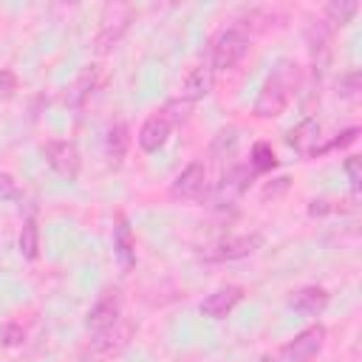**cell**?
I'll use <instances>...</instances> for the list:
<instances>
[{
	"mask_svg": "<svg viewBox=\"0 0 362 362\" xmlns=\"http://www.w3.org/2000/svg\"><path fill=\"white\" fill-rule=\"evenodd\" d=\"M300 82V68L291 59H277L274 71L269 74V79L263 82L257 99H255V116L260 119H274L286 110V105L291 102V93L297 90Z\"/></svg>",
	"mask_w": 362,
	"mask_h": 362,
	"instance_id": "cell-1",
	"label": "cell"
},
{
	"mask_svg": "<svg viewBox=\"0 0 362 362\" xmlns=\"http://www.w3.org/2000/svg\"><path fill=\"white\" fill-rule=\"evenodd\" d=\"M249 51V37L240 28H226L218 34L215 45H212V71H229L235 68Z\"/></svg>",
	"mask_w": 362,
	"mask_h": 362,
	"instance_id": "cell-2",
	"label": "cell"
},
{
	"mask_svg": "<svg viewBox=\"0 0 362 362\" xmlns=\"http://www.w3.org/2000/svg\"><path fill=\"white\" fill-rule=\"evenodd\" d=\"M42 153H45L48 167H51L62 181H76V178H79L82 158H79V150H76L74 141H65V139L48 141V144L42 147Z\"/></svg>",
	"mask_w": 362,
	"mask_h": 362,
	"instance_id": "cell-3",
	"label": "cell"
},
{
	"mask_svg": "<svg viewBox=\"0 0 362 362\" xmlns=\"http://www.w3.org/2000/svg\"><path fill=\"white\" fill-rule=\"evenodd\" d=\"M119 317H122V297H119V291L113 288V291H102V294H99V300H96V303L90 305V311H88L85 325H88V331L96 337V334L113 331L116 322H119Z\"/></svg>",
	"mask_w": 362,
	"mask_h": 362,
	"instance_id": "cell-4",
	"label": "cell"
},
{
	"mask_svg": "<svg viewBox=\"0 0 362 362\" xmlns=\"http://www.w3.org/2000/svg\"><path fill=\"white\" fill-rule=\"evenodd\" d=\"M322 345H325V328L317 322V325L303 328V331L283 348V354H286L288 362H311V359L322 351Z\"/></svg>",
	"mask_w": 362,
	"mask_h": 362,
	"instance_id": "cell-5",
	"label": "cell"
},
{
	"mask_svg": "<svg viewBox=\"0 0 362 362\" xmlns=\"http://www.w3.org/2000/svg\"><path fill=\"white\" fill-rule=\"evenodd\" d=\"M204 187H206V167H204V161H189L181 173H178V178L173 181V198H181V201H195V198H201L204 195Z\"/></svg>",
	"mask_w": 362,
	"mask_h": 362,
	"instance_id": "cell-6",
	"label": "cell"
},
{
	"mask_svg": "<svg viewBox=\"0 0 362 362\" xmlns=\"http://www.w3.org/2000/svg\"><path fill=\"white\" fill-rule=\"evenodd\" d=\"M243 300V288L240 286H221L212 294H206V300L201 303V314L209 320H223L232 314V308Z\"/></svg>",
	"mask_w": 362,
	"mask_h": 362,
	"instance_id": "cell-7",
	"label": "cell"
},
{
	"mask_svg": "<svg viewBox=\"0 0 362 362\" xmlns=\"http://www.w3.org/2000/svg\"><path fill=\"white\" fill-rule=\"evenodd\" d=\"M260 243H263V238H260L257 232H252V235H238V238H229V240H221L218 246H212V252L206 255V260H238V257L252 255Z\"/></svg>",
	"mask_w": 362,
	"mask_h": 362,
	"instance_id": "cell-8",
	"label": "cell"
},
{
	"mask_svg": "<svg viewBox=\"0 0 362 362\" xmlns=\"http://www.w3.org/2000/svg\"><path fill=\"white\" fill-rule=\"evenodd\" d=\"M170 130H173V124L164 119V113H161V110L153 113V116L141 124V130H139V147H141L144 153H158V150L167 144Z\"/></svg>",
	"mask_w": 362,
	"mask_h": 362,
	"instance_id": "cell-9",
	"label": "cell"
},
{
	"mask_svg": "<svg viewBox=\"0 0 362 362\" xmlns=\"http://www.w3.org/2000/svg\"><path fill=\"white\" fill-rule=\"evenodd\" d=\"M286 141L291 150H297L300 156H311L317 150V141H320V122L317 119H303L300 124H294L288 133H286Z\"/></svg>",
	"mask_w": 362,
	"mask_h": 362,
	"instance_id": "cell-10",
	"label": "cell"
},
{
	"mask_svg": "<svg viewBox=\"0 0 362 362\" xmlns=\"http://www.w3.org/2000/svg\"><path fill=\"white\" fill-rule=\"evenodd\" d=\"M252 175H255L252 167H232V170L221 178V184H218V189H215V204L223 206V204L235 201V198L249 187Z\"/></svg>",
	"mask_w": 362,
	"mask_h": 362,
	"instance_id": "cell-11",
	"label": "cell"
},
{
	"mask_svg": "<svg viewBox=\"0 0 362 362\" xmlns=\"http://www.w3.org/2000/svg\"><path fill=\"white\" fill-rule=\"evenodd\" d=\"M113 255H116V260L124 272L133 269V263H136V238H133L130 223L122 215L116 218V226H113Z\"/></svg>",
	"mask_w": 362,
	"mask_h": 362,
	"instance_id": "cell-12",
	"label": "cell"
},
{
	"mask_svg": "<svg viewBox=\"0 0 362 362\" xmlns=\"http://www.w3.org/2000/svg\"><path fill=\"white\" fill-rule=\"evenodd\" d=\"M288 305H291L294 311L305 314V317H317V314H322L325 305H328V291H325L322 286H303V288H297V291L291 294Z\"/></svg>",
	"mask_w": 362,
	"mask_h": 362,
	"instance_id": "cell-13",
	"label": "cell"
},
{
	"mask_svg": "<svg viewBox=\"0 0 362 362\" xmlns=\"http://www.w3.org/2000/svg\"><path fill=\"white\" fill-rule=\"evenodd\" d=\"M212 82H215V71L209 68V65H195L189 74H187V79H184V85H181V99L184 102H198V99H204L209 90H212Z\"/></svg>",
	"mask_w": 362,
	"mask_h": 362,
	"instance_id": "cell-14",
	"label": "cell"
},
{
	"mask_svg": "<svg viewBox=\"0 0 362 362\" xmlns=\"http://www.w3.org/2000/svg\"><path fill=\"white\" fill-rule=\"evenodd\" d=\"M99 82H102V68H99V65H88V68L76 76V82L71 85L68 102H71L74 107H82V105L93 96V90L99 88Z\"/></svg>",
	"mask_w": 362,
	"mask_h": 362,
	"instance_id": "cell-15",
	"label": "cell"
},
{
	"mask_svg": "<svg viewBox=\"0 0 362 362\" xmlns=\"http://www.w3.org/2000/svg\"><path fill=\"white\" fill-rule=\"evenodd\" d=\"M127 147H130V130L124 122H116L110 124L107 136H105V156H107V164L110 167H119L127 156Z\"/></svg>",
	"mask_w": 362,
	"mask_h": 362,
	"instance_id": "cell-16",
	"label": "cell"
},
{
	"mask_svg": "<svg viewBox=\"0 0 362 362\" xmlns=\"http://www.w3.org/2000/svg\"><path fill=\"white\" fill-rule=\"evenodd\" d=\"M20 252L25 260H37L40 257V226L34 218H28L20 229Z\"/></svg>",
	"mask_w": 362,
	"mask_h": 362,
	"instance_id": "cell-17",
	"label": "cell"
},
{
	"mask_svg": "<svg viewBox=\"0 0 362 362\" xmlns=\"http://www.w3.org/2000/svg\"><path fill=\"white\" fill-rule=\"evenodd\" d=\"M356 11H359V3H356V0H331V3L325 6V17H328V23H334V25H348Z\"/></svg>",
	"mask_w": 362,
	"mask_h": 362,
	"instance_id": "cell-18",
	"label": "cell"
},
{
	"mask_svg": "<svg viewBox=\"0 0 362 362\" xmlns=\"http://www.w3.org/2000/svg\"><path fill=\"white\" fill-rule=\"evenodd\" d=\"M249 167H252V173H269V170H274V167H277V156H274V150H272L266 141H257V144L252 147Z\"/></svg>",
	"mask_w": 362,
	"mask_h": 362,
	"instance_id": "cell-19",
	"label": "cell"
},
{
	"mask_svg": "<svg viewBox=\"0 0 362 362\" xmlns=\"http://www.w3.org/2000/svg\"><path fill=\"white\" fill-rule=\"evenodd\" d=\"M339 96L342 99H356L359 96V71H348L339 76Z\"/></svg>",
	"mask_w": 362,
	"mask_h": 362,
	"instance_id": "cell-20",
	"label": "cell"
},
{
	"mask_svg": "<svg viewBox=\"0 0 362 362\" xmlns=\"http://www.w3.org/2000/svg\"><path fill=\"white\" fill-rule=\"evenodd\" d=\"M359 136V130L356 127H348V130H342V133H337V139L334 141H328V144H322V147H317L311 156H320V153H331V150H337V147H345V144H351L354 139Z\"/></svg>",
	"mask_w": 362,
	"mask_h": 362,
	"instance_id": "cell-21",
	"label": "cell"
},
{
	"mask_svg": "<svg viewBox=\"0 0 362 362\" xmlns=\"http://www.w3.org/2000/svg\"><path fill=\"white\" fill-rule=\"evenodd\" d=\"M345 175H348L351 189H354V195H356V192H359V184H362V158H359V156H348V158H345Z\"/></svg>",
	"mask_w": 362,
	"mask_h": 362,
	"instance_id": "cell-22",
	"label": "cell"
},
{
	"mask_svg": "<svg viewBox=\"0 0 362 362\" xmlns=\"http://www.w3.org/2000/svg\"><path fill=\"white\" fill-rule=\"evenodd\" d=\"M14 90H17V76L11 71H0V96L8 99Z\"/></svg>",
	"mask_w": 362,
	"mask_h": 362,
	"instance_id": "cell-23",
	"label": "cell"
},
{
	"mask_svg": "<svg viewBox=\"0 0 362 362\" xmlns=\"http://www.w3.org/2000/svg\"><path fill=\"white\" fill-rule=\"evenodd\" d=\"M0 195L3 198H17V187L11 175H0Z\"/></svg>",
	"mask_w": 362,
	"mask_h": 362,
	"instance_id": "cell-24",
	"label": "cell"
},
{
	"mask_svg": "<svg viewBox=\"0 0 362 362\" xmlns=\"http://www.w3.org/2000/svg\"><path fill=\"white\" fill-rule=\"evenodd\" d=\"M6 334H8V339H6V345H17V342L23 339V331H17L14 325H8V328H6Z\"/></svg>",
	"mask_w": 362,
	"mask_h": 362,
	"instance_id": "cell-25",
	"label": "cell"
},
{
	"mask_svg": "<svg viewBox=\"0 0 362 362\" xmlns=\"http://www.w3.org/2000/svg\"><path fill=\"white\" fill-rule=\"evenodd\" d=\"M260 362H277V359H274V356H263Z\"/></svg>",
	"mask_w": 362,
	"mask_h": 362,
	"instance_id": "cell-26",
	"label": "cell"
}]
</instances>
